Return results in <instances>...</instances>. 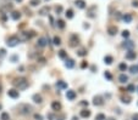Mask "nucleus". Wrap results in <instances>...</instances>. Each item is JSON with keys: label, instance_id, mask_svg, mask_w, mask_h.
Masks as SVG:
<instances>
[{"label": "nucleus", "instance_id": "obj_1", "mask_svg": "<svg viewBox=\"0 0 138 120\" xmlns=\"http://www.w3.org/2000/svg\"><path fill=\"white\" fill-rule=\"evenodd\" d=\"M12 84L18 90H25V89L28 87V81H27V79H25V78H17V79H15Z\"/></svg>", "mask_w": 138, "mask_h": 120}, {"label": "nucleus", "instance_id": "obj_2", "mask_svg": "<svg viewBox=\"0 0 138 120\" xmlns=\"http://www.w3.org/2000/svg\"><path fill=\"white\" fill-rule=\"evenodd\" d=\"M33 35H34V32L29 30V32H22L20 34V36H17V38H18L20 41H27V40H29Z\"/></svg>", "mask_w": 138, "mask_h": 120}, {"label": "nucleus", "instance_id": "obj_3", "mask_svg": "<svg viewBox=\"0 0 138 120\" xmlns=\"http://www.w3.org/2000/svg\"><path fill=\"white\" fill-rule=\"evenodd\" d=\"M20 43V40H18V38L16 36V35H14V36H10L9 39H7V46H10V47H14V46H16L17 44Z\"/></svg>", "mask_w": 138, "mask_h": 120}, {"label": "nucleus", "instance_id": "obj_4", "mask_svg": "<svg viewBox=\"0 0 138 120\" xmlns=\"http://www.w3.org/2000/svg\"><path fill=\"white\" fill-rule=\"evenodd\" d=\"M31 106H28V104H20L18 106V110H20V113L21 114H28L29 112H31Z\"/></svg>", "mask_w": 138, "mask_h": 120}, {"label": "nucleus", "instance_id": "obj_5", "mask_svg": "<svg viewBox=\"0 0 138 120\" xmlns=\"http://www.w3.org/2000/svg\"><path fill=\"white\" fill-rule=\"evenodd\" d=\"M49 43V38H45V36H43V38H39L38 39V46H41V47H44L47 44Z\"/></svg>", "mask_w": 138, "mask_h": 120}, {"label": "nucleus", "instance_id": "obj_6", "mask_svg": "<svg viewBox=\"0 0 138 120\" xmlns=\"http://www.w3.org/2000/svg\"><path fill=\"white\" fill-rule=\"evenodd\" d=\"M7 95H9V97H11V98H18V96H20L18 91H17V90H15V89L9 90V91H7Z\"/></svg>", "mask_w": 138, "mask_h": 120}, {"label": "nucleus", "instance_id": "obj_7", "mask_svg": "<svg viewBox=\"0 0 138 120\" xmlns=\"http://www.w3.org/2000/svg\"><path fill=\"white\" fill-rule=\"evenodd\" d=\"M66 97L72 101V99H75V98H76V92H75V91H72V90H69V91L66 92Z\"/></svg>", "mask_w": 138, "mask_h": 120}, {"label": "nucleus", "instance_id": "obj_8", "mask_svg": "<svg viewBox=\"0 0 138 120\" xmlns=\"http://www.w3.org/2000/svg\"><path fill=\"white\" fill-rule=\"evenodd\" d=\"M51 108H53V110H60L61 109V104L59 103L57 101H54L51 103Z\"/></svg>", "mask_w": 138, "mask_h": 120}, {"label": "nucleus", "instance_id": "obj_9", "mask_svg": "<svg viewBox=\"0 0 138 120\" xmlns=\"http://www.w3.org/2000/svg\"><path fill=\"white\" fill-rule=\"evenodd\" d=\"M95 106H102L103 104V98L100 97V96H97V97H94V102H93Z\"/></svg>", "mask_w": 138, "mask_h": 120}, {"label": "nucleus", "instance_id": "obj_10", "mask_svg": "<svg viewBox=\"0 0 138 120\" xmlns=\"http://www.w3.org/2000/svg\"><path fill=\"white\" fill-rule=\"evenodd\" d=\"M33 101H34L35 103H42L43 98H42V96H41V95L35 93V95H33Z\"/></svg>", "mask_w": 138, "mask_h": 120}, {"label": "nucleus", "instance_id": "obj_11", "mask_svg": "<svg viewBox=\"0 0 138 120\" xmlns=\"http://www.w3.org/2000/svg\"><path fill=\"white\" fill-rule=\"evenodd\" d=\"M65 66H66L67 68H72V67L75 66V61H73V59H70V58H66Z\"/></svg>", "mask_w": 138, "mask_h": 120}, {"label": "nucleus", "instance_id": "obj_12", "mask_svg": "<svg viewBox=\"0 0 138 120\" xmlns=\"http://www.w3.org/2000/svg\"><path fill=\"white\" fill-rule=\"evenodd\" d=\"M11 17L15 19V21H17V19H20V18H21V13H20L18 11H14V12L11 13Z\"/></svg>", "mask_w": 138, "mask_h": 120}, {"label": "nucleus", "instance_id": "obj_13", "mask_svg": "<svg viewBox=\"0 0 138 120\" xmlns=\"http://www.w3.org/2000/svg\"><path fill=\"white\" fill-rule=\"evenodd\" d=\"M126 58H127V59H134V58H136V52L128 51V52L126 53Z\"/></svg>", "mask_w": 138, "mask_h": 120}, {"label": "nucleus", "instance_id": "obj_14", "mask_svg": "<svg viewBox=\"0 0 138 120\" xmlns=\"http://www.w3.org/2000/svg\"><path fill=\"white\" fill-rule=\"evenodd\" d=\"M76 5L80 9H84L86 7V3L83 1V0H76Z\"/></svg>", "mask_w": 138, "mask_h": 120}, {"label": "nucleus", "instance_id": "obj_15", "mask_svg": "<svg viewBox=\"0 0 138 120\" xmlns=\"http://www.w3.org/2000/svg\"><path fill=\"white\" fill-rule=\"evenodd\" d=\"M89 115H90V110H88V109L81 110V116H82V118H88Z\"/></svg>", "mask_w": 138, "mask_h": 120}, {"label": "nucleus", "instance_id": "obj_16", "mask_svg": "<svg viewBox=\"0 0 138 120\" xmlns=\"http://www.w3.org/2000/svg\"><path fill=\"white\" fill-rule=\"evenodd\" d=\"M56 86H57V87H61V89H66V87H67V84L64 83L62 80H60V81L56 83Z\"/></svg>", "mask_w": 138, "mask_h": 120}, {"label": "nucleus", "instance_id": "obj_17", "mask_svg": "<svg viewBox=\"0 0 138 120\" xmlns=\"http://www.w3.org/2000/svg\"><path fill=\"white\" fill-rule=\"evenodd\" d=\"M122 18H124V21H125V22H127V23H130V22L132 21V16H131V15H128V13L124 15V17H122Z\"/></svg>", "mask_w": 138, "mask_h": 120}, {"label": "nucleus", "instance_id": "obj_18", "mask_svg": "<svg viewBox=\"0 0 138 120\" xmlns=\"http://www.w3.org/2000/svg\"><path fill=\"white\" fill-rule=\"evenodd\" d=\"M108 32H109L111 35H115V34L117 33V28H116V27H109Z\"/></svg>", "mask_w": 138, "mask_h": 120}, {"label": "nucleus", "instance_id": "obj_19", "mask_svg": "<svg viewBox=\"0 0 138 120\" xmlns=\"http://www.w3.org/2000/svg\"><path fill=\"white\" fill-rule=\"evenodd\" d=\"M76 43L78 44V39H77L76 35H72V38H71V46H75Z\"/></svg>", "mask_w": 138, "mask_h": 120}, {"label": "nucleus", "instance_id": "obj_20", "mask_svg": "<svg viewBox=\"0 0 138 120\" xmlns=\"http://www.w3.org/2000/svg\"><path fill=\"white\" fill-rule=\"evenodd\" d=\"M104 61H105V63H106V64H111L114 59H112V57H111V56H106V57L104 58Z\"/></svg>", "mask_w": 138, "mask_h": 120}, {"label": "nucleus", "instance_id": "obj_21", "mask_svg": "<svg viewBox=\"0 0 138 120\" xmlns=\"http://www.w3.org/2000/svg\"><path fill=\"white\" fill-rule=\"evenodd\" d=\"M0 119L1 120H10V115L7 113H1V115H0Z\"/></svg>", "mask_w": 138, "mask_h": 120}, {"label": "nucleus", "instance_id": "obj_22", "mask_svg": "<svg viewBox=\"0 0 138 120\" xmlns=\"http://www.w3.org/2000/svg\"><path fill=\"white\" fill-rule=\"evenodd\" d=\"M119 79H120V81H121V83H126L127 80H128V76H127V75H125V74H121Z\"/></svg>", "mask_w": 138, "mask_h": 120}, {"label": "nucleus", "instance_id": "obj_23", "mask_svg": "<svg viewBox=\"0 0 138 120\" xmlns=\"http://www.w3.org/2000/svg\"><path fill=\"white\" fill-rule=\"evenodd\" d=\"M59 57L60 58H67V55H66V52L64 50H60L59 51Z\"/></svg>", "mask_w": 138, "mask_h": 120}, {"label": "nucleus", "instance_id": "obj_24", "mask_svg": "<svg viewBox=\"0 0 138 120\" xmlns=\"http://www.w3.org/2000/svg\"><path fill=\"white\" fill-rule=\"evenodd\" d=\"M124 46H125V47H127V49H132V47L134 46V44H133L132 41H126V43L124 44Z\"/></svg>", "mask_w": 138, "mask_h": 120}, {"label": "nucleus", "instance_id": "obj_25", "mask_svg": "<svg viewBox=\"0 0 138 120\" xmlns=\"http://www.w3.org/2000/svg\"><path fill=\"white\" fill-rule=\"evenodd\" d=\"M49 12V7L48 6H45V7H43L41 11H39V13H41V15H47Z\"/></svg>", "mask_w": 138, "mask_h": 120}, {"label": "nucleus", "instance_id": "obj_26", "mask_svg": "<svg viewBox=\"0 0 138 120\" xmlns=\"http://www.w3.org/2000/svg\"><path fill=\"white\" fill-rule=\"evenodd\" d=\"M130 70H131V73H133V74L138 73V66H132V67H130Z\"/></svg>", "mask_w": 138, "mask_h": 120}, {"label": "nucleus", "instance_id": "obj_27", "mask_svg": "<svg viewBox=\"0 0 138 120\" xmlns=\"http://www.w3.org/2000/svg\"><path fill=\"white\" fill-rule=\"evenodd\" d=\"M56 23H57V26H59V28H61V29H62V28L65 27V22L62 21V19H59V21H57Z\"/></svg>", "mask_w": 138, "mask_h": 120}, {"label": "nucleus", "instance_id": "obj_28", "mask_svg": "<svg viewBox=\"0 0 138 120\" xmlns=\"http://www.w3.org/2000/svg\"><path fill=\"white\" fill-rule=\"evenodd\" d=\"M54 44H55V45H60V44H61V39L59 38V36H55V38H54Z\"/></svg>", "mask_w": 138, "mask_h": 120}, {"label": "nucleus", "instance_id": "obj_29", "mask_svg": "<svg viewBox=\"0 0 138 120\" xmlns=\"http://www.w3.org/2000/svg\"><path fill=\"white\" fill-rule=\"evenodd\" d=\"M66 17L67 18H72L73 17V11L72 10H67L66 11Z\"/></svg>", "mask_w": 138, "mask_h": 120}, {"label": "nucleus", "instance_id": "obj_30", "mask_svg": "<svg viewBox=\"0 0 138 120\" xmlns=\"http://www.w3.org/2000/svg\"><path fill=\"white\" fill-rule=\"evenodd\" d=\"M95 120H105V115L104 114H98L95 116Z\"/></svg>", "mask_w": 138, "mask_h": 120}, {"label": "nucleus", "instance_id": "obj_31", "mask_svg": "<svg viewBox=\"0 0 138 120\" xmlns=\"http://www.w3.org/2000/svg\"><path fill=\"white\" fill-rule=\"evenodd\" d=\"M86 55H87V52H86L84 49H81L80 51H78V56H86Z\"/></svg>", "mask_w": 138, "mask_h": 120}, {"label": "nucleus", "instance_id": "obj_32", "mask_svg": "<svg viewBox=\"0 0 138 120\" xmlns=\"http://www.w3.org/2000/svg\"><path fill=\"white\" fill-rule=\"evenodd\" d=\"M134 90H136L134 85H128V86H127V91H130V92H133Z\"/></svg>", "mask_w": 138, "mask_h": 120}, {"label": "nucleus", "instance_id": "obj_33", "mask_svg": "<svg viewBox=\"0 0 138 120\" xmlns=\"http://www.w3.org/2000/svg\"><path fill=\"white\" fill-rule=\"evenodd\" d=\"M5 55H6V51H5V49H1V50H0V58H3Z\"/></svg>", "mask_w": 138, "mask_h": 120}, {"label": "nucleus", "instance_id": "obj_34", "mask_svg": "<svg viewBox=\"0 0 138 120\" xmlns=\"http://www.w3.org/2000/svg\"><path fill=\"white\" fill-rule=\"evenodd\" d=\"M122 36H124V38H128V36H130V32H128V30H124V32H122Z\"/></svg>", "mask_w": 138, "mask_h": 120}, {"label": "nucleus", "instance_id": "obj_35", "mask_svg": "<svg viewBox=\"0 0 138 120\" xmlns=\"http://www.w3.org/2000/svg\"><path fill=\"white\" fill-rule=\"evenodd\" d=\"M119 68H120L121 70H126V69H127V66H126L125 63H121V64L119 66Z\"/></svg>", "mask_w": 138, "mask_h": 120}, {"label": "nucleus", "instance_id": "obj_36", "mask_svg": "<svg viewBox=\"0 0 138 120\" xmlns=\"http://www.w3.org/2000/svg\"><path fill=\"white\" fill-rule=\"evenodd\" d=\"M39 4V0H32V1H31V5L32 6H37Z\"/></svg>", "mask_w": 138, "mask_h": 120}, {"label": "nucleus", "instance_id": "obj_37", "mask_svg": "<svg viewBox=\"0 0 138 120\" xmlns=\"http://www.w3.org/2000/svg\"><path fill=\"white\" fill-rule=\"evenodd\" d=\"M34 119L35 120H43V118H42L41 114H34Z\"/></svg>", "mask_w": 138, "mask_h": 120}, {"label": "nucleus", "instance_id": "obj_38", "mask_svg": "<svg viewBox=\"0 0 138 120\" xmlns=\"http://www.w3.org/2000/svg\"><path fill=\"white\" fill-rule=\"evenodd\" d=\"M55 10H56V13H60V12L62 11V7H61V6H56Z\"/></svg>", "mask_w": 138, "mask_h": 120}, {"label": "nucleus", "instance_id": "obj_39", "mask_svg": "<svg viewBox=\"0 0 138 120\" xmlns=\"http://www.w3.org/2000/svg\"><path fill=\"white\" fill-rule=\"evenodd\" d=\"M105 78H108V79H111V74H110L109 72H106V73H105Z\"/></svg>", "mask_w": 138, "mask_h": 120}, {"label": "nucleus", "instance_id": "obj_40", "mask_svg": "<svg viewBox=\"0 0 138 120\" xmlns=\"http://www.w3.org/2000/svg\"><path fill=\"white\" fill-rule=\"evenodd\" d=\"M132 120H138V114H134L133 118H132Z\"/></svg>", "mask_w": 138, "mask_h": 120}, {"label": "nucleus", "instance_id": "obj_41", "mask_svg": "<svg viewBox=\"0 0 138 120\" xmlns=\"http://www.w3.org/2000/svg\"><path fill=\"white\" fill-rule=\"evenodd\" d=\"M133 6H134V7L138 6V1H137V0H136V1H133Z\"/></svg>", "mask_w": 138, "mask_h": 120}, {"label": "nucleus", "instance_id": "obj_42", "mask_svg": "<svg viewBox=\"0 0 138 120\" xmlns=\"http://www.w3.org/2000/svg\"><path fill=\"white\" fill-rule=\"evenodd\" d=\"M48 118H49L50 120H53V119H54V115H53V114H49V115H48Z\"/></svg>", "mask_w": 138, "mask_h": 120}, {"label": "nucleus", "instance_id": "obj_43", "mask_svg": "<svg viewBox=\"0 0 138 120\" xmlns=\"http://www.w3.org/2000/svg\"><path fill=\"white\" fill-rule=\"evenodd\" d=\"M16 59H17V56H12L11 57V61H16Z\"/></svg>", "mask_w": 138, "mask_h": 120}, {"label": "nucleus", "instance_id": "obj_44", "mask_svg": "<svg viewBox=\"0 0 138 120\" xmlns=\"http://www.w3.org/2000/svg\"><path fill=\"white\" fill-rule=\"evenodd\" d=\"M87 66H88V64H87V63H86V62H83V63H82V68H86V67H87Z\"/></svg>", "mask_w": 138, "mask_h": 120}, {"label": "nucleus", "instance_id": "obj_45", "mask_svg": "<svg viewBox=\"0 0 138 120\" xmlns=\"http://www.w3.org/2000/svg\"><path fill=\"white\" fill-rule=\"evenodd\" d=\"M0 93H1V86H0Z\"/></svg>", "mask_w": 138, "mask_h": 120}, {"label": "nucleus", "instance_id": "obj_46", "mask_svg": "<svg viewBox=\"0 0 138 120\" xmlns=\"http://www.w3.org/2000/svg\"><path fill=\"white\" fill-rule=\"evenodd\" d=\"M109 120H114V119H112V118H110V119H109Z\"/></svg>", "mask_w": 138, "mask_h": 120}, {"label": "nucleus", "instance_id": "obj_47", "mask_svg": "<svg viewBox=\"0 0 138 120\" xmlns=\"http://www.w3.org/2000/svg\"><path fill=\"white\" fill-rule=\"evenodd\" d=\"M0 109H1V104H0Z\"/></svg>", "mask_w": 138, "mask_h": 120}]
</instances>
